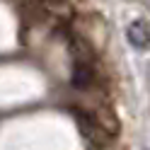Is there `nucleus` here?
Returning a JSON list of instances; mask_svg holds the SVG:
<instances>
[{"mask_svg":"<svg viewBox=\"0 0 150 150\" xmlns=\"http://www.w3.org/2000/svg\"><path fill=\"white\" fill-rule=\"evenodd\" d=\"M44 3H49V5H58V3H63V0H44Z\"/></svg>","mask_w":150,"mask_h":150,"instance_id":"20e7f679","label":"nucleus"},{"mask_svg":"<svg viewBox=\"0 0 150 150\" xmlns=\"http://www.w3.org/2000/svg\"><path fill=\"white\" fill-rule=\"evenodd\" d=\"M75 119H78L80 133L85 136V140L90 145H107V138H111V136L92 119V114H87V111H75Z\"/></svg>","mask_w":150,"mask_h":150,"instance_id":"f257e3e1","label":"nucleus"},{"mask_svg":"<svg viewBox=\"0 0 150 150\" xmlns=\"http://www.w3.org/2000/svg\"><path fill=\"white\" fill-rule=\"evenodd\" d=\"M95 80H97L95 63H73V75H70L73 87H78V90H92V87H95Z\"/></svg>","mask_w":150,"mask_h":150,"instance_id":"7ed1b4c3","label":"nucleus"},{"mask_svg":"<svg viewBox=\"0 0 150 150\" xmlns=\"http://www.w3.org/2000/svg\"><path fill=\"white\" fill-rule=\"evenodd\" d=\"M126 36H128V41H131L133 49L148 51L150 49V22L148 20H133V22L128 24Z\"/></svg>","mask_w":150,"mask_h":150,"instance_id":"f03ea898","label":"nucleus"}]
</instances>
